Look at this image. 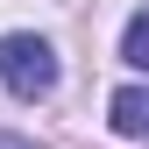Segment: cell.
Listing matches in <instances>:
<instances>
[{
  "instance_id": "cell-4",
  "label": "cell",
  "mask_w": 149,
  "mask_h": 149,
  "mask_svg": "<svg viewBox=\"0 0 149 149\" xmlns=\"http://www.w3.org/2000/svg\"><path fill=\"white\" fill-rule=\"evenodd\" d=\"M0 149H22V142H0Z\"/></svg>"
},
{
  "instance_id": "cell-3",
  "label": "cell",
  "mask_w": 149,
  "mask_h": 149,
  "mask_svg": "<svg viewBox=\"0 0 149 149\" xmlns=\"http://www.w3.org/2000/svg\"><path fill=\"white\" fill-rule=\"evenodd\" d=\"M121 57L135 64V71H149V7H142L128 29H121Z\"/></svg>"
},
{
  "instance_id": "cell-2",
  "label": "cell",
  "mask_w": 149,
  "mask_h": 149,
  "mask_svg": "<svg viewBox=\"0 0 149 149\" xmlns=\"http://www.w3.org/2000/svg\"><path fill=\"white\" fill-rule=\"evenodd\" d=\"M107 121H114V135H149V92L121 85L114 100H107Z\"/></svg>"
},
{
  "instance_id": "cell-1",
  "label": "cell",
  "mask_w": 149,
  "mask_h": 149,
  "mask_svg": "<svg viewBox=\"0 0 149 149\" xmlns=\"http://www.w3.org/2000/svg\"><path fill=\"white\" fill-rule=\"evenodd\" d=\"M0 85L22 92V100L57 92V50L43 36H0Z\"/></svg>"
}]
</instances>
